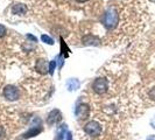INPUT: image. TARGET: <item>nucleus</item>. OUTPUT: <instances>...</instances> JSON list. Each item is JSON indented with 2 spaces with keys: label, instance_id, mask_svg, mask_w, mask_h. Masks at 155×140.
Segmentation results:
<instances>
[{
  "label": "nucleus",
  "instance_id": "obj_1",
  "mask_svg": "<svg viewBox=\"0 0 155 140\" xmlns=\"http://www.w3.org/2000/svg\"><path fill=\"white\" fill-rule=\"evenodd\" d=\"M119 22V14L113 7H110L103 15V25L107 28L112 29L114 28Z\"/></svg>",
  "mask_w": 155,
  "mask_h": 140
},
{
  "label": "nucleus",
  "instance_id": "obj_2",
  "mask_svg": "<svg viewBox=\"0 0 155 140\" xmlns=\"http://www.w3.org/2000/svg\"><path fill=\"white\" fill-rule=\"evenodd\" d=\"M101 131H103V128H101V125L98 123V122H96V120H91V122H89L87 124L84 126V132L87 134V135H90V137H99L101 134Z\"/></svg>",
  "mask_w": 155,
  "mask_h": 140
},
{
  "label": "nucleus",
  "instance_id": "obj_3",
  "mask_svg": "<svg viewBox=\"0 0 155 140\" xmlns=\"http://www.w3.org/2000/svg\"><path fill=\"white\" fill-rule=\"evenodd\" d=\"M92 89L96 93H99V95H103L109 89V81L104 77H98L94 79L92 84Z\"/></svg>",
  "mask_w": 155,
  "mask_h": 140
},
{
  "label": "nucleus",
  "instance_id": "obj_4",
  "mask_svg": "<svg viewBox=\"0 0 155 140\" xmlns=\"http://www.w3.org/2000/svg\"><path fill=\"white\" fill-rule=\"evenodd\" d=\"M4 97L8 101H16L19 98V90L14 85H7L4 89Z\"/></svg>",
  "mask_w": 155,
  "mask_h": 140
},
{
  "label": "nucleus",
  "instance_id": "obj_5",
  "mask_svg": "<svg viewBox=\"0 0 155 140\" xmlns=\"http://www.w3.org/2000/svg\"><path fill=\"white\" fill-rule=\"evenodd\" d=\"M90 115V108L86 104H79L76 108V116L79 119H86Z\"/></svg>",
  "mask_w": 155,
  "mask_h": 140
},
{
  "label": "nucleus",
  "instance_id": "obj_6",
  "mask_svg": "<svg viewBox=\"0 0 155 140\" xmlns=\"http://www.w3.org/2000/svg\"><path fill=\"white\" fill-rule=\"evenodd\" d=\"M62 119V115L58 110H53L49 115H48V118H47V123L49 125H54L57 124L60 120Z\"/></svg>",
  "mask_w": 155,
  "mask_h": 140
},
{
  "label": "nucleus",
  "instance_id": "obj_7",
  "mask_svg": "<svg viewBox=\"0 0 155 140\" xmlns=\"http://www.w3.org/2000/svg\"><path fill=\"white\" fill-rule=\"evenodd\" d=\"M12 12L14 14H19V15H23L27 12V7L23 4H16L12 7Z\"/></svg>",
  "mask_w": 155,
  "mask_h": 140
},
{
  "label": "nucleus",
  "instance_id": "obj_8",
  "mask_svg": "<svg viewBox=\"0 0 155 140\" xmlns=\"http://www.w3.org/2000/svg\"><path fill=\"white\" fill-rule=\"evenodd\" d=\"M67 132V125H61L57 130H56V134H55V139L56 140H64V134Z\"/></svg>",
  "mask_w": 155,
  "mask_h": 140
},
{
  "label": "nucleus",
  "instance_id": "obj_9",
  "mask_svg": "<svg viewBox=\"0 0 155 140\" xmlns=\"http://www.w3.org/2000/svg\"><path fill=\"white\" fill-rule=\"evenodd\" d=\"M41 131H42V127H40V126H38V127H33V128L29 130L28 132L25 133L23 138H31V137H34V135H38Z\"/></svg>",
  "mask_w": 155,
  "mask_h": 140
},
{
  "label": "nucleus",
  "instance_id": "obj_10",
  "mask_svg": "<svg viewBox=\"0 0 155 140\" xmlns=\"http://www.w3.org/2000/svg\"><path fill=\"white\" fill-rule=\"evenodd\" d=\"M36 70H39L40 72H42V74H46L47 70L48 69V67H47V62L45 60H39L38 63H36Z\"/></svg>",
  "mask_w": 155,
  "mask_h": 140
},
{
  "label": "nucleus",
  "instance_id": "obj_11",
  "mask_svg": "<svg viewBox=\"0 0 155 140\" xmlns=\"http://www.w3.org/2000/svg\"><path fill=\"white\" fill-rule=\"evenodd\" d=\"M68 89H69L70 91H72V90H77L78 86H79V82H78L77 79H70L69 82H68Z\"/></svg>",
  "mask_w": 155,
  "mask_h": 140
},
{
  "label": "nucleus",
  "instance_id": "obj_12",
  "mask_svg": "<svg viewBox=\"0 0 155 140\" xmlns=\"http://www.w3.org/2000/svg\"><path fill=\"white\" fill-rule=\"evenodd\" d=\"M6 33H7L6 27H5L4 25H0V39H1V38H4V36L6 35Z\"/></svg>",
  "mask_w": 155,
  "mask_h": 140
},
{
  "label": "nucleus",
  "instance_id": "obj_13",
  "mask_svg": "<svg viewBox=\"0 0 155 140\" xmlns=\"http://www.w3.org/2000/svg\"><path fill=\"white\" fill-rule=\"evenodd\" d=\"M41 39H42V41H45L46 43H48V45H53V43H54V41L50 39L48 35H42V38H41Z\"/></svg>",
  "mask_w": 155,
  "mask_h": 140
},
{
  "label": "nucleus",
  "instance_id": "obj_14",
  "mask_svg": "<svg viewBox=\"0 0 155 140\" xmlns=\"http://www.w3.org/2000/svg\"><path fill=\"white\" fill-rule=\"evenodd\" d=\"M55 68H56V61H51V62H50V65H49V71H50V74L54 72Z\"/></svg>",
  "mask_w": 155,
  "mask_h": 140
},
{
  "label": "nucleus",
  "instance_id": "obj_15",
  "mask_svg": "<svg viewBox=\"0 0 155 140\" xmlns=\"http://www.w3.org/2000/svg\"><path fill=\"white\" fill-rule=\"evenodd\" d=\"M5 134H6L5 128H4L2 126H0V140H2L4 138H5Z\"/></svg>",
  "mask_w": 155,
  "mask_h": 140
},
{
  "label": "nucleus",
  "instance_id": "obj_16",
  "mask_svg": "<svg viewBox=\"0 0 155 140\" xmlns=\"http://www.w3.org/2000/svg\"><path fill=\"white\" fill-rule=\"evenodd\" d=\"M27 38H28V39H31V40H33L34 42H38V39H36V38H34L33 35H27Z\"/></svg>",
  "mask_w": 155,
  "mask_h": 140
},
{
  "label": "nucleus",
  "instance_id": "obj_17",
  "mask_svg": "<svg viewBox=\"0 0 155 140\" xmlns=\"http://www.w3.org/2000/svg\"><path fill=\"white\" fill-rule=\"evenodd\" d=\"M65 140H72V134H71L70 132L67 133V139Z\"/></svg>",
  "mask_w": 155,
  "mask_h": 140
},
{
  "label": "nucleus",
  "instance_id": "obj_18",
  "mask_svg": "<svg viewBox=\"0 0 155 140\" xmlns=\"http://www.w3.org/2000/svg\"><path fill=\"white\" fill-rule=\"evenodd\" d=\"M147 140H155V137L154 135H149V137L147 138Z\"/></svg>",
  "mask_w": 155,
  "mask_h": 140
},
{
  "label": "nucleus",
  "instance_id": "obj_19",
  "mask_svg": "<svg viewBox=\"0 0 155 140\" xmlns=\"http://www.w3.org/2000/svg\"><path fill=\"white\" fill-rule=\"evenodd\" d=\"M76 1H78V2H85L87 0H76Z\"/></svg>",
  "mask_w": 155,
  "mask_h": 140
}]
</instances>
